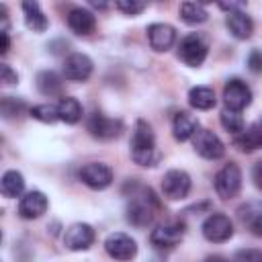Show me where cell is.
<instances>
[{
    "label": "cell",
    "instance_id": "8992f818",
    "mask_svg": "<svg viewBox=\"0 0 262 262\" xmlns=\"http://www.w3.org/2000/svg\"><path fill=\"white\" fill-rule=\"evenodd\" d=\"M203 235L207 242H213V244H223L227 242L231 235H233V223L227 215L223 213H211L205 221H203V227H201Z\"/></svg>",
    "mask_w": 262,
    "mask_h": 262
},
{
    "label": "cell",
    "instance_id": "9a60e30c",
    "mask_svg": "<svg viewBox=\"0 0 262 262\" xmlns=\"http://www.w3.org/2000/svg\"><path fill=\"white\" fill-rule=\"evenodd\" d=\"M147 41L154 51H168L176 43V29L168 23H154L147 27Z\"/></svg>",
    "mask_w": 262,
    "mask_h": 262
},
{
    "label": "cell",
    "instance_id": "603a6c76",
    "mask_svg": "<svg viewBox=\"0 0 262 262\" xmlns=\"http://www.w3.org/2000/svg\"><path fill=\"white\" fill-rule=\"evenodd\" d=\"M0 190L6 199H16L25 190V178L18 170H6L0 180Z\"/></svg>",
    "mask_w": 262,
    "mask_h": 262
},
{
    "label": "cell",
    "instance_id": "ffe728a7",
    "mask_svg": "<svg viewBox=\"0 0 262 262\" xmlns=\"http://www.w3.org/2000/svg\"><path fill=\"white\" fill-rule=\"evenodd\" d=\"M233 145L239 149V151H254L258 147H262V119H258L250 129H246L244 133L235 135L233 139Z\"/></svg>",
    "mask_w": 262,
    "mask_h": 262
},
{
    "label": "cell",
    "instance_id": "5bb4252c",
    "mask_svg": "<svg viewBox=\"0 0 262 262\" xmlns=\"http://www.w3.org/2000/svg\"><path fill=\"white\" fill-rule=\"evenodd\" d=\"M94 244V229L88 223H72L63 233V246L72 252L88 250Z\"/></svg>",
    "mask_w": 262,
    "mask_h": 262
},
{
    "label": "cell",
    "instance_id": "d4e9b609",
    "mask_svg": "<svg viewBox=\"0 0 262 262\" xmlns=\"http://www.w3.org/2000/svg\"><path fill=\"white\" fill-rule=\"evenodd\" d=\"M57 115H59V121L68 123V125H76L80 119H82V104L78 98L74 96H63L57 104Z\"/></svg>",
    "mask_w": 262,
    "mask_h": 262
},
{
    "label": "cell",
    "instance_id": "7402d4cb",
    "mask_svg": "<svg viewBox=\"0 0 262 262\" xmlns=\"http://www.w3.org/2000/svg\"><path fill=\"white\" fill-rule=\"evenodd\" d=\"M23 14H25V23L31 31L43 33L47 29V16L43 14V10L37 2H31V0L23 2Z\"/></svg>",
    "mask_w": 262,
    "mask_h": 262
},
{
    "label": "cell",
    "instance_id": "9c48e42d",
    "mask_svg": "<svg viewBox=\"0 0 262 262\" xmlns=\"http://www.w3.org/2000/svg\"><path fill=\"white\" fill-rule=\"evenodd\" d=\"M162 192L170 201H180L190 192V176L184 170H168L162 178Z\"/></svg>",
    "mask_w": 262,
    "mask_h": 262
},
{
    "label": "cell",
    "instance_id": "2e32d148",
    "mask_svg": "<svg viewBox=\"0 0 262 262\" xmlns=\"http://www.w3.org/2000/svg\"><path fill=\"white\" fill-rule=\"evenodd\" d=\"M47 207H49V201L41 190H29L18 201V215L23 219H39L41 215H45Z\"/></svg>",
    "mask_w": 262,
    "mask_h": 262
},
{
    "label": "cell",
    "instance_id": "d6986e66",
    "mask_svg": "<svg viewBox=\"0 0 262 262\" xmlns=\"http://www.w3.org/2000/svg\"><path fill=\"white\" fill-rule=\"evenodd\" d=\"M225 25H227L229 33L235 39H250L252 33H254V23H252V18L244 10H231V12H227Z\"/></svg>",
    "mask_w": 262,
    "mask_h": 262
},
{
    "label": "cell",
    "instance_id": "ac0fdd59",
    "mask_svg": "<svg viewBox=\"0 0 262 262\" xmlns=\"http://www.w3.org/2000/svg\"><path fill=\"white\" fill-rule=\"evenodd\" d=\"M172 133L176 141H188L199 133V119L186 111L176 113L174 121H172Z\"/></svg>",
    "mask_w": 262,
    "mask_h": 262
},
{
    "label": "cell",
    "instance_id": "4dcf8cb0",
    "mask_svg": "<svg viewBox=\"0 0 262 262\" xmlns=\"http://www.w3.org/2000/svg\"><path fill=\"white\" fill-rule=\"evenodd\" d=\"M115 6L123 14H131V16H135V14H139V12L145 10V2H139V0H117Z\"/></svg>",
    "mask_w": 262,
    "mask_h": 262
},
{
    "label": "cell",
    "instance_id": "74e56055",
    "mask_svg": "<svg viewBox=\"0 0 262 262\" xmlns=\"http://www.w3.org/2000/svg\"><path fill=\"white\" fill-rule=\"evenodd\" d=\"M207 262H227V260H223V258H219V256H213V258H209Z\"/></svg>",
    "mask_w": 262,
    "mask_h": 262
},
{
    "label": "cell",
    "instance_id": "d590c367",
    "mask_svg": "<svg viewBox=\"0 0 262 262\" xmlns=\"http://www.w3.org/2000/svg\"><path fill=\"white\" fill-rule=\"evenodd\" d=\"M10 49V37H8V31H0V53L6 55Z\"/></svg>",
    "mask_w": 262,
    "mask_h": 262
},
{
    "label": "cell",
    "instance_id": "5b68a950",
    "mask_svg": "<svg viewBox=\"0 0 262 262\" xmlns=\"http://www.w3.org/2000/svg\"><path fill=\"white\" fill-rule=\"evenodd\" d=\"M104 250L117 262H131L137 256V242L123 231H115L104 239Z\"/></svg>",
    "mask_w": 262,
    "mask_h": 262
},
{
    "label": "cell",
    "instance_id": "7a4b0ae2",
    "mask_svg": "<svg viewBox=\"0 0 262 262\" xmlns=\"http://www.w3.org/2000/svg\"><path fill=\"white\" fill-rule=\"evenodd\" d=\"M158 199L151 192V188L139 186L131 192V201L127 203V221L135 227H147L158 211Z\"/></svg>",
    "mask_w": 262,
    "mask_h": 262
},
{
    "label": "cell",
    "instance_id": "484cf974",
    "mask_svg": "<svg viewBox=\"0 0 262 262\" xmlns=\"http://www.w3.org/2000/svg\"><path fill=\"white\" fill-rule=\"evenodd\" d=\"M180 18L186 25H203L209 18V14H207L205 6L199 2H182L180 4Z\"/></svg>",
    "mask_w": 262,
    "mask_h": 262
},
{
    "label": "cell",
    "instance_id": "f546056e",
    "mask_svg": "<svg viewBox=\"0 0 262 262\" xmlns=\"http://www.w3.org/2000/svg\"><path fill=\"white\" fill-rule=\"evenodd\" d=\"M239 219L242 221H248V223H252L258 215H262V203H258V201H252V203H246V205H242L239 207Z\"/></svg>",
    "mask_w": 262,
    "mask_h": 262
},
{
    "label": "cell",
    "instance_id": "83f0119b",
    "mask_svg": "<svg viewBox=\"0 0 262 262\" xmlns=\"http://www.w3.org/2000/svg\"><path fill=\"white\" fill-rule=\"evenodd\" d=\"M219 119H221V125H223V129H225V131H229V133H233V135H239V133H244V129H246L244 117H242L237 111H231V108H223Z\"/></svg>",
    "mask_w": 262,
    "mask_h": 262
},
{
    "label": "cell",
    "instance_id": "8fae6325",
    "mask_svg": "<svg viewBox=\"0 0 262 262\" xmlns=\"http://www.w3.org/2000/svg\"><path fill=\"white\" fill-rule=\"evenodd\" d=\"M192 147H194V151H196L201 158H205V160H219V158H223V154H225L223 141H221L213 131H209V129H201V131L192 137Z\"/></svg>",
    "mask_w": 262,
    "mask_h": 262
},
{
    "label": "cell",
    "instance_id": "8d00e7d4",
    "mask_svg": "<svg viewBox=\"0 0 262 262\" xmlns=\"http://www.w3.org/2000/svg\"><path fill=\"white\" fill-rule=\"evenodd\" d=\"M250 227H252V231H254L258 237H262V215H258V217L250 223Z\"/></svg>",
    "mask_w": 262,
    "mask_h": 262
},
{
    "label": "cell",
    "instance_id": "f1b7e54d",
    "mask_svg": "<svg viewBox=\"0 0 262 262\" xmlns=\"http://www.w3.org/2000/svg\"><path fill=\"white\" fill-rule=\"evenodd\" d=\"M31 117L37 119V121H41V123H55V121L59 119L57 106H55V104H49V102L33 106V108H31Z\"/></svg>",
    "mask_w": 262,
    "mask_h": 262
},
{
    "label": "cell",
    "instance_id": "44dd1931",
    "mask_svg": "<svg viewBox=\"0 0 262 262\" xmlns=\"http://www.w3.org/2000/svg\"><path fill=\"white\" fill-rule=\"evenodd\" d=\"M37 90L43 94V96H59L61 90H63V82H61V76L51 72V70H45V72H39L37 74Z\"/></svg>",
    "mask_w": 262,
    "mask_h": 262
},
{
    "label": "cell",
    "instance_id": "4fadbf2b",
    "mask_svg": "<svg viewBox=\"0 0 262 262\" xmlns=\"http://www.w3.org/2000/svg\"><path fill=\"white\" fill-rule=\"evenodd\" d=\"M80 180L86 186L94 188V190H102V188L111 186L113 170L106 164H102V162H90V164L80 168Z\"/></svg>",
    "mask_w": 262,
    "mask_h": 262
},
{
    "label": "cell",
    "instance_id": "277c9868",
    "mask_svg": "<svg viewBox=\"0 0 262 262\" xmlns=\"http://www.w3.org/2000/svg\"><path fill=\"white\" fill-rule=\"evenodd\" d=\"M242 188V170L235 162L225 164L217 174H215V190L221 199H233Z\"/></svg>",
    "mask_w": 262,
    "mask_h": 262
},
{
    "label": "cell",
    "instance_id": "30bf717a",
    "mask_svg": "<svg viewBox=\"0 0 262 262\" xmlns=\"http://www.w3.org/2000/svg\"><path fill=\"white\" fill-rule=\"evenodd\" d=\"M92 70H94V63L86 53H72L63 59L61 74L70 82H86L90 78Z\"/></svg>",
    "mask_w": 262,
    "mask_h": 262
},
{
    "label": "cell",
    "instance_id": "6da1fadb",
    "mask_svg": "<svg viewBox=\"0 0 262 262\" xmlns=\"http://www.w3.org/2000/svg\"><path fill=\"white\" fill-rule=\"evenodd\" d=\"M131 158L139 166H156L160 162V151L156 147V135L151 125L139 119L131 133Z\"/></svg>",
    "mask_w": 262,
    "mask_h": 262
},
{
    "label": "cell",
    "instance_id": "836d02e7",
    "mask_svg": "<svg viewBox=\"0 0 262 262\" xmlns=\"http://www.w3.org/2000/svg\"><path fill=\"white\" fill-rule=\"evenodd\" d=\"M0 74H2V82L4 84H16L18 82V74L8 63H2L0 66Z\"/></svg>",
    "mask_w": 262,
    "mask_h": 262
},
{
    "label": "cell",
    "instance_id": "cb8c5ba5",
    "mask_svg": "<svg viewBox=\"0 0 262 262\" xmlns=\"http://www.w3.org/2000/svg\"><path fill=\"white\" fill-rule=\"evenodd\" d=\"M188 102L196 111H209V108L215 106L217 98H215L213 88H209V86H194L188 92Z\"/></svg>",
    "mask_w": 262,
    "mask_h": 262
},
{
    "label": "cell",
    "instance_id": "52a82bcc",
    "mask_svg": "<svg viewBox=\"0 0 262 262\" xmlns=\"http://www.w3.org/2000/svg\"><path fill=\"white\" fill-rule=\"evenodd\" d=\"M184 233H186V225L180 219H174V221H168V223L158 225L149 233V242L156 248H174L176 244L182 242Z\"/></svg>",
    "mask_w": 262,
    "mask_h": 262
},
{
    "label": "cell",
    "instance_id": "ba28073f",
    "mask_svg": "<svg viewBox=\"0 0 262 262\" xmlns=\"http://www.w3.org/2000/svg\"><path fill=\"white\" fill-rule=\"evenodd\" d=\"M88 131L92 137L96 139H115L123 133V121L121 119H113V117H106L102 113H92L88 117V123H86Z\"/></svg>",
    "mask_w": 262,
    "mask_h": 262
},
{
    "label": "cell",
    "instance_id": "e0dca14e",
    "mask_svg": "<svg viewBox=\"0 0 262 262\" xmlns=\"http://www.w3.org/2000/svg\"><path fill=\"white\" fill-rule=\"evenodd\" d=\"M66 20H68V27H70L76 35H82V37L94 33V29H96V18H94V14H92L88 8H82V6H74V8L68 12Z\"/></svg>",
    "mask_w": 262,
    "mask_h": 262
},
{
    "label": "cell",
    "instance_id": "e575fe53",
    "mask_svg": "<svg viewBox=\"0 0 262 262\" xmlns=\"http://www.w3.org/2000/svg\"><path fill=\"white\" fill-rule=\"evenodd\" d=\"M252 180H254V184L262 190V160L254 164V168H252Z\"/></svg>",
    "mask_w": 262,
    "mask_h": 262
},
{
    "label": "cell",
    "instance_id": "7c38bea8",
    "mask_svg": "<svg viewBox=\"0 0 262 262\" xmlns=\"http://www.w3.org/2000/svg\"><path fill=\"white\" fill-rule=\"evenodd\" d=\"M223 100H225V108H231V111L239 113L252 102V90L246 82L233 78L223 88Z\"/></svg>",
    "mask_w": 262,
    "mask_h": 262
},
{
    "label": "cell",
    "instance_id": "4316f807",
    "mask_svg": "<svg viewBox=\"0 0 262 262\" xmlns=\"http://www.w3.org/2000/svg\"><path fill=\"white\" fill-rule=\"evenodd\" d=\"M25 111H27V102L16 98V96H4L0 100V113H2V117L6 121L18 119L20 115H25Z\"/></svg>",
    "mask_w": 262,
    "mask_h": 262
},
{
    "label": "cell",
    "instance_id": "1f68e13d",
    "mask_svg": "<svg viewBox=\"0 0 262 262\" xmlns=\"http://www.w3.org/2000/svg\"><path fill=\"white\" fill-rule=\"evenodd\" d=\"M233 262H262V250L244 248L233 254Z\"/></svg>",
    "mask_w": 262,
    "mask_h": 262
},
{
    "label": "cell",
    "instance_id": "d6a6232c",
    "mask_svg": "<svg viewBox=\"0 0 262 262\" xmlns=\"http://www.w3.org/2000/svg\"><path fill=\"white\" fill-rule=\"evenodd\" d=\"M248 68L254 74H262V53L260 51H252L248 55Z\"/></svg>",
    "mask_w": 262,
    "mask_h": 262
},
{
    "label": "cell",
    "instance_id": "3957f363",
    "mask_svg": "<svg viewBox=\"0 0 262 262\" xmlns=\"http://www.w3.org/2000/svg\"><path fill=\"white\" fill-rule=\"evenodd\" d=\"M207 51H209L207 41L199 33H190V35L182 37L178 43V57L190 68H199L205 61Z\"/></svg>",
    "mask_w": 262,
    "mask_h": 262
}]
</instances>
